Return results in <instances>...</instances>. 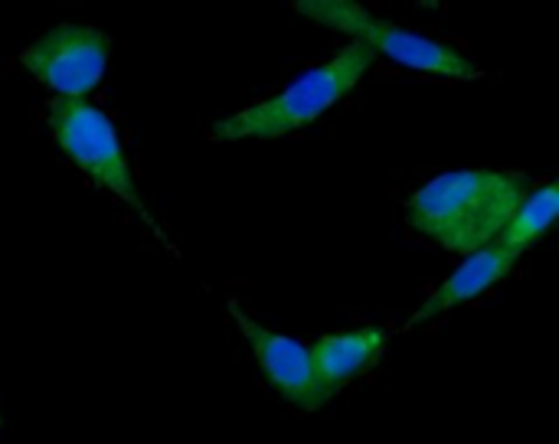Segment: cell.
Instances as JSON below:
<instances>
[{
  "mask_svg": "<svg viewBox=\"0 0 559 444\" xmlns=\"http://www.w3.org/2000/svg\"><path fill=\"white\" fill-rule=\"evenodd\" d=\"M531 190L518 170H449L419 187L406 203V226L452 255H475L498 242Z\"/></svg>",
  "mask_w": 559,
  "mask_h": 444,
  "instance_id": "6da1fadb",
  "label": "cell"
},
{
  "mask_svg": "<svg viewBox=\"0 0 559 444\" xmlns=\"http://www.w3.org/2000/svg\"><path fill=\"white\" fill-rule=\"evenodd\" d=\"M377 56L350 43L337 56H331L321 65L305 69L288 88H282L272 98H262L236 115H226L213 121V137L216 141H272L285 137L311 121H318L324 111L341 105L373 69Z\"/></svg>",
  "mask_w": 559,
  "mask_h": 444,
  "instance_id": "7a4b0ae2",
  "label": "cell"
},
{
  "mask_svg": "<svg viewBox=\"0 0 559 444\" xmlns=\"http://www.w3.org/2000/svg\"><path fill=\"white\" fill-rule=\"evenodd\" d=\"M49 134L56 141V147L102 190H108L115 200H121L131 213L141 216V223L170 245L167 232L160 229V223L147 213L131 164L124 157L121 137L115 131V121L88 98H56L49 105Z\"/></svg>",
  "mask_w": 559,
  "mask_h": 444,
  "instance_id": "3957f363",
  "label": "cell"
},
{
  "mask_svg": "<svg viewBox=\"0 0 559 444\" xmlns=\"http://www.w3.org/2000/svg\"><path fill=\"white\" fill-rule=\"evenodd\" d=\"M292 10L311 16L314 23H321L328 29L354 36V43L367 46L373 56L380 52V56L393 59L396 65L429 72L439 79H481L485 75L478 69V62L472 56H465L459 46L413 33V29H403L400 23L377 16L364 3H354V0H295Z\"/></svg>",
  "mask_w": 559,
  "mask_h": 444,
  "instance_id": "277c9868",
  "label": "cell"
},
{
  "mask_svg": "<svg viewBox=\"0 0 559 444\" xmlns=\"http://www.w3.org/2000/svg\"><path fill=\"white\" fill-rule=\"evenodd\" d=\"M111 43L92 23H59L20 52V65L59 98H88L105 69Z\"/></svg>",
  "mask_w": 559,
  "mask_h": 444,
  "instance_id": "5b68a950",
  "label": "cell"
},
{
  "mask_svg": "<svg viewBox=\"0 0 559 444\" xmlns=\"http://www.w3.org/2000/svg\"><path fill=\"white\" fill-rule=\"evenodd\" d=\"M229 314H233L239 334L246 337V344L275 396H282L288 406H295L301 412H321L331 403V396L321 389V383L314 376L308 344L265 327L262 321L249 317L236 301L229 304Z\"/></svg>",
  "mask_w": 559,
  "mask_h": 444,
  "instance_id": "8992f818",
  "label": "cell"
},
{
  "mask_svg": "<svg viewBox=\"0 0 559 444\" xmlns=\"http://www.w3.org/2000/svg\"><path fill=\"white\" fill-rule=\"evenodd\" d=\"M524 255L521 252H514V249H504V245H498V242H491L488 249H481V252H475V255H468L416 311H413V317H409V324H406V331H413V327H419V324H429V321H436V317H442V314H449V311H455V308H462V304H468V301H475V298H481L485 291H491L498 281H504L514 268H518V262H521Z\"/></svg>",
  "mask_w": 559,
  "mask_h": 444,
  "instance_id": "52a82bcc",
  "label": "cell"
},
{
  "mask_svg": "<svg viewBox=\"0 0 559 444\" xmlns=\"http://www.w3.org/2000/svg\"><path fill=\"white\" fill-rule=\"evenodd\" d=\"M386 344H390V331L386 327H377V324L318 337L308 347V353H311L314 376H318L321 389L328 396L341 393L350 380H357L360 373H367L383 357Z\"/></svg>",
  "mask_w": 559,
  "mask_h": 444,
  "instance_id": "ba28073f",
  "label": "cell"
},
{
  "mask_svg": "<svg viewBox=\"0 0 559 444\" xmlns=\"http://www.w3.org/2000/svg\"><path fill=\"white\" fill-rule=\"evenodd\" d=\"M559 213V190L554 180L540 183V187H531L527 196L521 200V206L514 209V216L508 219L504 232L498 236V245L504 249H514L521 255H527L554 226Z\"/></svg>",
  "mask_w": 559,
  "mask_h": 444,
  "instance_id": "9c48e42d",
  "label": "cell"
}]
</instances>
